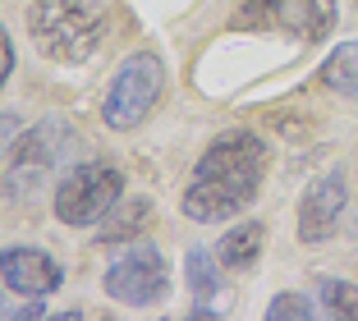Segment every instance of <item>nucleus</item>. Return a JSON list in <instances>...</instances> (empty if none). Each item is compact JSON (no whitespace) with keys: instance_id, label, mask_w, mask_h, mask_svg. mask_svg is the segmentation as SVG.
I'll use <instances>...</instances> for the list:
<instances>
[{"instance_id":"obj_1","label":"nucleus","mask_w":358,"mask_h":321,"mask_svg":"<svg viewBox=\"0 0 358 321\" xmlns=\"http://www.w3.org/2000/svg\"><path fill=\"white\" fill-rule=\"evenodd\" d=\"M262 179H266V143L248 129H230L198 156L179 207L189 220H202V225L239 216L262 193Z\"/></svg>"},{"instance_id":"obj_2","label":"nucleus","mask_w":358,"mask_h":321,"mask_svg":"<svg viewBox=\"0 0 358 321\" xmlns=\"http://www.w3.org/2000/svg\"><path fill=\"white\" fill-rule=\"evenodd\" d=\"M32 46L55 64H83L106 42V10L96 0H32L28 5Z\"/></svg>"},{"instance_id":"obj_3","label":"nucleus","mask_w":358,"mask_h":321,"mask_svg":"<svg viewBox=\"0 0 358 321\" xmlns=\"http://www.w3.org/2000/svg\"><path fill=\"white\" fill-rule=\"evenodd\" d=\"M161 92H166V69H161V60L152 51H134L115 69L110 87H106L101 120L110 129H120V134H129V129H138L152 110H157Z\"/></svg>"},{"instance_id":"obj_4","label":"nucleus","mask_w":358,"mask_h":321,"mask_svg":"<svg viewBox=\"0 0 358 321\" xmlns=\"http://www.w3.org/2000/svg\"><path fill=\"white\" fill-rule=\"evenodd\" d=\"M120 197H124V175L110 161H83L55 184V216L74 229L101 225Z\"/></svg>"},{"instance_id":"obj_5","label":"nucleus","mask_w":358,"mask_h":321,"mask_svg":"<svg viewBox=\"0 0 358 321\" xmlns=\"http://www.w3.org/2000/svg\"><path fill=\"white\" fill-rule=\"evenodd\" d=\"M101 290L110 294L124 308H152V303L166 299L170 290V262L161 248L152 243H138V248H124L120 257H110L101 276Z\"/></svg>"},{"instance_id":"obj_6","label":"nucleus","mask_w":358,"mask_h":321,"mask_svg":"<svg viewBox=\"0 0 358 321\" xmlns=\"http://www.w3.org/2000/svg\"><path fill=\"white\" fill-rule=\"evenodd\" d=\"M243 23H271L299 42H322L336 23V0H243Z\"/></svg>"},{"instance_id":"obj_7","label":"nucleus","mask_w":358,"mask_h":321,"mask_svg":"<svg viewBox=\"0 0 358 321\" xmlns=\"http://www.w3.org/2000/svg\"><path fill=\"white\" fill-rule=\"evenodd\" d=\"M345 202H349L345 170L340 166L322 170V175L303 188V202H299V238H303V243H327V238L340 229Z\"/></svg>"},{"instance_id":"obj_8","label":"nucleus","mask_w":358,"mask_h":321,"mask_svg":"<svg viewBox=\"0 0 358 321\" xmlns=\"http://www.w3.org/2000/svg\"><path fill=\"white\" fill-rule=\"evenodd\" d=\"M69 147H74V134H69L60 120H46V124L28 129L14 147H5V175H14V179H23V175H51Z\"/></svg>"},{"instance_id":"obj_9","label":"nucleus","mask_w":358,"mask_h":321,"mask_svg":"<svg viewBox=\"0 0 358 321\" xmlns=\"http://www.w3.org/2000/svg\"><path fill=\"white\" fill-rule=\"evenodd\" d=\"M0 276H5V290L23 294V299H46V294L60 290V262L42 248H5L0 257Z\"/></svg>"},{"instance_id":"obj_10","label":"nucleus","mask_w":358,"mask_h":321,"mask_svg":"<svg viewBox=\"0 0 358 321\" xmlns=\"http://www.w3.org/2000/svg\"><path fill=\"white\" fill-rule=\"evenodd\" d=\"M262 243H266V225L262 220H239V225H230L221 234L216 257H221V266H230V271H248L257 257H262Z\"/></svg>"},{"instance_id":"obj_11","label":"nucleus","mask_w":358,"mask_h":321,"mask_svg":"<svg viewBox=\"0 0 358 321\" xmlns=\"http://www.w3.org/2000/svg\"><path fill=\"white\" fill-rule=\"evenodd\" d=\"M148 225H152L148 202H143V197H120L115 207L106 211V220L96 225V238H101V243H129V238H138Z\"/></svg>"},{"instance_id":"obj_12","label":"nucleus","mask_w":358,"mask_h":321,"mask_svg":"<svg viewBox=\"0 0 358 321\" xmlns=\"http://www.w3.org/2000/svg\"><path fill=\"white\" fill-rule=\"evenodd\" d=\"M221 257L211 262L207 248H193L189 262H184V271H189V290H193V317H216V308H211V299L221 294Z\"/></svg>"},{"instance_id":"obj_13","label":"nucleus","mask_w":358,"mask_h":321,"mask_svg":"<svg viewBox=\"0 0 358 321\" xmlns=\"http://www.w3.org/2000/svg\"><path fill=\"white\" fill-rule=\"evenodd\" d=\"M322 78H327V87H336V92L358 97V42L336 46L331 60H327V69H322Z\"/></svg>"},{"instance_id":"obj_14","label":"nucleus","mask_w":358,"mask_h":321,"mask_svg":"<svg viewBox=\"0 0 358 321\" xmlns=\"http://www.w3.org/2000/svg\"><path fill=\"white\" fill-rule=\"evenodd\" d=\"M317 299H322V312L340 321H358V285L349 280H322L317 285Z\"/></svg>"},{"instance_id":"obj_15","label":"nucleus","mask_w":358,"mask_h":321,"mask_svg":"<svg viewBox=\"0 0 358 321\" xmlns=\"http://www.w3.org/2000/svg\"><path fill=\"white\" fill-rule=\"evenodd\" d=\"M308 312H313V303H308L303 294H275V299L266 303V317H271V321H289V317L303 321Z\"/></svg>"},{"instance_id":"obj_16","label":"nucleus","mask_w":358,"mask_h":321,"mask_svg":"<svg viewBox=\"0 0 358 321\" xmlns=\"http://www.w3.org/2000/svg\"><path fill=\"white\" fill-rule=\"evenodd\" d=\"M10 73H14V46H10V37L0 42V78L10 83Z\"/></svg>"}]
</instances>
